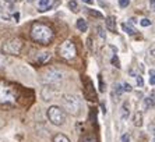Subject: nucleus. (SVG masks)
Instances as JSON below:
<instances>
[{
    "mask_svg": "<svg viewBox=\"0 0 155 142\" xmlns=\"http://www.w3.org/2000/svg\"><path fill=\"white\" fill-rule=\"evenodd\" d=\"M129 4H130V0H119V6L122 8H126Z\"/></svg>",
    "mask_w": 155,
    "mask_h": 142,
    "instance_id": "412c9836",
    "label": "nucleus"
},
{
    "mask_svg": "<svg viewBox=\"0 0 155 142\" xmlns=\"http://www.w3.org/2000/svg\"><path fill=\"white\" fill-rule=\"evenodd\" d=\"M29 34H31V39L39 45H49L54 38L53 29L43 22H34Z\"/></svg>",
    "mask_w": 155,
    "mask_h": 142,
    "instance_id": "f257e3e1",
    "label": "nucleus"
},
{
    "mask_svg": "<svg viewBox=\"0 0 155 142\" xmlns=\"http://www.w3.org/2000/svg\"><path fill=\"white\" fill-rule=\"evenodd\" d=\"M63 79V74L59 70H49L46 74L42 77V81L45 82V85H56L58 82H60Z\"/></svg>",
    "mask_w": 155,
    "mask_h": 142,
    "instance_id": "0eeeda50",
    "label": "nucleus"
},
{
    "mask_svg": "<svg viewBox=\"0 0 155 142\" xmlns=\"http://www.w3.org/2000/svg\"><path fill=\"white\" fill-rule=\"evenodd\" d=\"M29 2H32V0H29Z\"/></svg>",
    "mask_w": 155,
    "mask_h": 142,
    "instance_id": "2f4dec72",
    "label": "nucleus"
},
{
    "mask_svg": "<svg viewBox=\"0 0 155 142\" xmlns=\"http://www.w3.org/2000/svg\"><path fill=\"white\" fill-rule=\"evenodd\" d=\"M63 107L71 116H77L80 113V110H81V102L74 95H64L63 96Z\"/></svg>",
    "mask_w": 155,
    "mask_h": 142,
    "instance_id": "7ed1b4c3",
    "label": "nucleus"
},
{
    "mask_svg": "<svg viewBox=\"0 0 155 142\" xmlns=\"http://www.w3.org/2000/svg\"><path fill=\"white\" fill-rule=\"evenodd\" d=\"M58 52H59V56L63 57L64 60H73V59L77 56L76 45H74V42H71V40H64V42L59 46Z\"/></svg>",
    "mask_w": 155,
    "mask_h": 142,
    "instance_id": "423d86ee",
    "label": "nucleus"
},
{
    "mask_svg": "<svg viewBox=\"0 0 155 142\" xmlns=\"http://www.w3.org/2000/svg\"><path fill=\"white\" fill-rule=\"evenodd\" d=\"M129 113H130V110H129V103L124 102L122 105V118H127V117H129Z\"/></svg>",
    "mask_w": 155,
    "mask_h": 142,
    "instance_id": "dca6fc26",
    "label": "nucleus"
},
{
    "mask_svg": "<svg viewBox=\"0 0 155 142\" xmlns=\"http://www.w3.org/2000/svg\"><path fill=\"white\" fill-rule=\"evenodd\" d=\"M154 107V92H151V96L145 98V109H152Z\"/></svg>",
    "mask_w": 155,
    "mask_h": 142,
    "instance_id": "4468645a",
    "label": "nucleus"
},
{
    "mask_svg": "<svg viewBox=\"0 0 155 142\" xmlns=\"http://www.w3.org/2000/svg\"><path fill=\"white\" fill-rule=\"evenodd\" d=\"M90 14H91V15H95V17H99V18L102 17V14H101V13H98V11H92V10L90 11Z\"/></svg>",
    "mask_w": 155,
    "mask_h": 142,
    "instance_id": "cd10ccee",
    "label": "nucleus"
},
{
    "mask_svg": "<svg viewBox=\"0 0 155 142\" xmlns=\"http://www.w3.org/2000/svg\"><path fill=\"white\" fill-rule=\"evenodd\" d=\"M112 64L115 66V67L120 68V61H119V59H117L116 56H113V57H112Z\"/></svg>",
    "mask_w": 155,
    "mask_h": 142,
    "instance_id": "4be33fe9",
    "label": "nucleus"
},
{
    "mask_svg": "<svg viewBox=\"0 0 155 142\" xmlns=\"http://www.w3.org/2000/svg\"><path fill=\"white\" fill-rule=\"evenodd\" d=\"M52 54L49 53V52H38L35 56V59H34V61H35L36 64H46L48 61L51 60Z\"/></svg>",
    "mask_w": 155,
    "mask_h": 142,
    "instance_id": "1a4fd4ad",
    "label": "nucleus"
},
{
    "mask_svg": "<svg viewBox=\"0 0 155 142\" xmlns=\"http://www.w3.org/2000/svg\"><path fill=\"white\" fill-rule=\"evenodd\" d=\"M134 125L136 127H141L143 125V114L138 113V111L134 114Z\"/></svg>",
    "mask_w": 155,
    "mask_h": 142,
    "instance_id": "2eb2a0df",
    "label": "nucleus"
},
{
    "mask_svg": "<svg viewBox=\"0 0 155 142\" xmlns=\"http://www.w3.org/2000/svg\"><path fill=\"white\" fill-rule=\"evenodd\" d=\"M154 74H155L154 68H151V70H150V84H151V85H154V84H155V77H154Z\"/></svg>",
    "mask_w": 155,
    "mask_h": 142,
    "instance_id": "aec40b11",
    "label": "nucleus"
},
{
    "mask_svg": "<svg viewBox=\"0 0 155 142\" xmlns=\"http://www.w3.org/2000/svg\"><path fill=\"white\" fill-rule=\"evenodd\" d=\"M137 85H138V86H143V78H141L140 75L137 77Z\"/></svg>",
    "mask_w": 155,
    "mask_h": 142,
    "instance_id": "c85d7f7f",
    "label": "nucleus"
},
{
    "mask_svg": "<svg viewBox=\"0 0 155 142\" xmlns=\"http://www.w3.org/2000/svg\"><path fill=\"white\" fill-rule=\"evenodd\" d=\"M123 91H126V92H131V91H133V88H131V85H130V84H124V85H123Z\"/></svg>",
    "mask_w": 155,
    "mask_h": 142,
    "instance_id": "b1692460",
    "label": "nucleus"
},
{
    "mask_svg": "<svg viewBox=\"0 0 155 142\" xmlns=\"http://www.w3.org/2000/svg\"><path fill=\"white\" fill-rule=\"evenodd\" d=\"M98 29H99V35H101L102 39H106V35L104 34V29H102V27H98Z\"/></svg>",
    "mask_w": 155,
    "mask_h": 142,
    "instance_id": "bb28decb",
    "label": "nucleus"
},
{
    "mask_svg": "<svg viewBox=\"0 0 155 142\" xmlns=\"http://www.w3.org/2000/svg\"><path fill=\"white\" fill-rule=\"evenodd\" d=\"M130 141V135L129 134H123L122 135V142H129Z\"/></svg>",
    "mask_w": 155,
    "mask_h": 142,
    "instance_id": "a878e982",
    "label": "nucleus"
},
{
    "mask_svg": "<svg viewBox=\"0 0 155 142\" xmlns=\"http://www.w3.org/2000/svg\"><path fill=\"white\" fill-rule=\"evenodd\" d=\"M83 2L87 4H94V0H83Z\"/></svg>",
    "mask_w": 155,
    "mask_h": 142,
    "instance_id": "c756f323",
    "label": "nucleus"
},
{
    "mask_svg": "<svg viewBox=\"0 0 155 142\" xmlns=\"http://www.w3.org/2000/svg\"><path fill=\"white\" fill-rule=\"evenodd\" d=\"M52 142H70V139L64 134H56L52 139Z\"/></svg>",
    "mask_w": 155,
    "mask_h": 142,
    "instance_id": "f8f14e48",
    "label": "nucleus"
},
{
    "mask_svg": "<svg viewBox=\"0 0 155 142\" xmlns=\"http://www.w3.org/2000/svg\"><path fill=\"white\" fill-rule=\"evenodd\" d=\"M76 27H77V29H78V31H81V32H85L87 29H88L87 21H85V20H83V18H78V20H77Z\"/></svg>",
    "mask_w": 155,
    "mask_h": 142,
    "instance_id": "9b49d317",
    "label": "nucleus"
},
{
    "mask_svg": "<svg viewBox=\"0 0 155 142\" xmlns=\"http://www.w3.org/2000/svg\"><path fill=\"white\" fill-rule=\"evenodd\" d=\"M122 28L124 29V32H126V34H129V35H134V34H136V29H134L133 27H130L129 24H126V22L122 25Z\"/></svg>",
    "mask_w": 155,
    "mask_h": 142,
    "instance_id": "f3484780",
    "label": "nucleus"
},
{
    "mask_svg": "<svg viewBox=\"0 0 155 142\" xmlns=\"http://www.w3.org/2000/svg\"><path fill=\"white\" fill-rule=\"evenodd\" d=\"M17 92L14 85H11L6 81H0V103H10L14 102Z\"/></svg>",
    "mask_w": 155,
    "mask_h": 142,
    "instance_id": "f03ea898",
    "label": "nucleus"
},
{
    "mask_svg": "<svg viewBox=\"0 0 155 142\" xmlns=\"http://www.w3.org/2000/svg\"><path fill=\"white\" fill-rule=\"evenodd\" d=\"M105 25H106L108 31L116 32V18L113 17V15H109V17L105 20Z\"/></svg>",
    "mask_w": 155,
    "mask_h": 142,
    "instance_id": "9d476101",
    "label": "nucleus"
},
{
    "mask_svg": "<svg viewBox=\"0 0 155 142\" xmlns=\"http://www.w3.org/2000/svg\"><path fill=\"white\" fill-rule=\"evenodd\" d=\"M48 118L53 125H63L66 123V113L59 106H51L48 109Z\"/></svg>",
    "mask_w": 155,
    "mask_h": 142,
    "instance_id": "39448f33",
    "label": "nucleus"
},
{
    "mask_svg": "<svg viewBox=\"0 0 155 142\" xmlns=\"http://www.w3.org/2000/svg\"><path fill=\"white\" fill-rule=\"evenodd\" d=\"M69 7H70V10H71L73 13H78V6H77L76 0H71V2H69Z\"/></svg>",
    "mask_w": 155,
    "mask_h": 142,
    "instance_id": "a211bd4d",
    "label": "nucleus"
},
{
    "mask_svg": "<svg viewBox=\"0 0 155 142\" xmlns=\"http://www.w3.org/2000/svg\"><path fill=\"white\" fill-rule=\"evenodd\" d=\"M59 95V89L54 85H45L41 91V96L43 100H52Z\"/></svg>",
    "mask_w": 155,
    "mask_h": 142,
    "instance_id": "6e6552de",
    "label": "nucleus"
},
{
    "mask_svg": "<svg viewBox=\"0 0 155 142\" xmlns=\"http://www.w3.org/2000/svg\"><path fill=\"white\" fill-rule=\"evenodd\" d=\"M116 88H115V91L116 92H117V96H120L122 95V91H123V88H122V85H120V84H116Z\"/></svg>",
    "mask_w": 155,
    "mask_h": 142,
    "instance_id": "5701e85b",
    "label": "nucleus"
},
{
    "mask_svg": "<svg viewBox=\"0 0 155 142\" xmlns=\"http://www.w3.org/2000/svg\"><path fill=\"white\" fill-rule=\"evenodd\" d=\"M6 2H8V3H14L15 0H6Z\"/></svg>",
    "mask_w": 155,
    "mask_h": 142,
    "instance_id": "7c9ffc66",
    "label": "nucleus"
},
{
    "mask_svg": "<svg viewBox=\"0 0 155 142\" xmlns=\"http://www.w3.org/2000/svg\"><path fill=\"white\" fill-rule=\"evenodd\" d=\"M49 2L51 0H39V8L38 10L39 11H46L51 8V6H49Z\"/></svg>",
    "mask_w": 155,
    "mask_h": 142,
    "instance_id": "ddd939ff",
    "label": "nucleus"
},
{
    "mask_svg": "<svg viewBox=\"0 0 155 142\" xmlns=\"http://www.w3.org/2000/svg\"><path fill=\"white\" fill-rule=\"evenodd\" d=\"M6 63H7V59H6V56H4L3 53H0V70L6 67Z\"/></svg>",
    "mask_w": 155,
    "mask_h": 142,
    "instance_id": "6ab92c4d",
    "label": "nucleus"
},
{
    "mask_svg": "<svg viewBox=\"0 0 155 142\" xmlns=\"http://www.w3.org/2000/svg\"><path fill=\"white\" fill-rule=\"evenodd\" d=\"M22 46H24V40L20 38H11V39L6 40L2 45V52L3 54H18L21 52Z\"/></svg>",
    "mask_w": 155,
    "mask_h": 142,
    "instance_id": "20e7f679",
    "label": "nucleus"
},
{
    "mask_svg": "<svg viewBox=\"0 0 155 142\" xmlns=\"http://www.w3.org/2000/svg\"><path fill=\"white\" fill-rule=\"evenodd\" d=\"M140 24L143 25V27H148V25H151V21H150V20H145V18H144V20H141V21H140Z\"/></svg>",
    "mask_w": 155,
    "mask_h": 142,
    "instance_id": "393cba45",
    "label": "nucleus"
}]
</instances>
